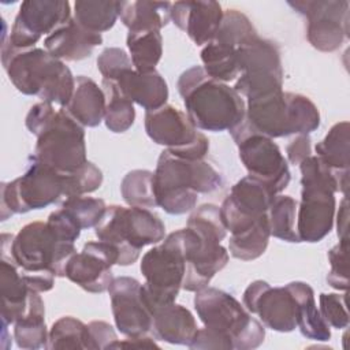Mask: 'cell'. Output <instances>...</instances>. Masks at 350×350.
Segmentation results:
<instances>
[{
    "label": "cell",
    "mask_w": 350,
    "mask_h": 350,
    "mask_svg": "<svg viewBox=\"0 0 350 350\" xmlns=\"http://www.w3.org/2000/svg\"><path fill=\"white\" fill-rule=\"evenodd\" d=\"M198 327L191 312L183 305L171 302L153 310L152 334L154 339L171 345L189 346Z\"/></svg>",
    "instance_id": "obj_25"
},
{
    "label": "cell",
    "mask_w": 350,
    "mask_h": 350,
    "mask_svg": "<svg viewBox=\"0 0 350 350\" xmlns=\"http://www.w3.org/2000/svg\"><path fill=\"white\" fill-rule=\"evenodd\" d=\"M349 239H340L338 245L328 250L331 269L327 275V283L336 290L346 291L349 287Z\"/></svg>",
    "instance_id": "obj_43"
},
{
    "label": "cell",
    "mask_w": 350,
    "mask_h": 350,
    "mask_svg": "<svg viewBox=\"0 0 350 350\" xmlns=\"http://www.w3.org/2000/svg\"><path fill=\"white\" fill-rule=\"evenodd\" d=\"M287 4L306 18V38L317 51L334 52L349 38L347 0H298Z\"/></svg>",
    "instance_id": "obj_16"
},
{
    "label": "cell",
    "mask_w": 350,
    "mask_h": 350,
    "mask_svg": "<svg viewBox=\"0 0 350 350\" xmlns=\"http://www.w3.org/2000/svg\"><path fill=\"white\" fill-rule=\"evenodd\" d=\"M310 137L299 134L294 139L290 141V144L286 148L287 159L291 164H299L302 160H305L308 156L312 154V144Z\"/></svg>",
    "instance_id": "obj_49"
},
{
    "label": "cell",
    "mask_w": 350,
    "mask_h": 350,
    "mask_svg": "<svg viewBox=\"0 0 350 350\" xmlns=\"http://www.w3.org/2000/svg\"><path fill=\"white\" fill-rule=\"evenodd\" d=\"M190 349H224V350H232V343L231 340L215 332L206 327L198 328L193 340L189 345Z\"/></svg>",
    "instance_id": "obj_47"
},
{
    "label": "cell",
    "mask_w": 350,
    "mask_h": 350,
    "mask_svg": "<svg viewBox=\"0 0 350 350\" xmlns=\"http://www.w3.org/2000/svg\"><path fill=\"white\" fill-rule=\"evenodd\" d=\"M145 131L153 142L178 157L200 160L209 150L206 135L198 131L186 112L170 104L154 111H146Z\"/></svg>",
    "instance_id": "obj_15"
},
{
    "label": "cell",
    "mask_w": 350,
    "mask_h": 350,
    "mask_svg": "<svg viewBox=\"0 0 350 350\" xmlns=\"http://www.w3.org/2000/svg\"><path fill=\"white\" fill-rule=\"evenodd\" d=\"M25 124L37 137L30 159L62 174L75 171L88 161L83 126L64 108L56 111L51 103H37L27 112Z\"/></svg>",
    "instance_id": "obj_2"
},
{
    "label": "cell",
    "mask_w": 350,
    "mask_h": 350,
    "mask_svg": "<svg viewBox=\"0 0 350 350\" xmlns=\"http://www.w3.org/2000/svg\"><path fill=\"white\" fill-rule=\"evenodd\" d=\"M301 202L297 208L299 242H320L334 227L335 193L347 196L349 171H335L317 156H308L299 164Z\"/></svg>",
    "instance_id": "obj_3"
},
{
    "label": "cell",
    "mask_w": 350,
    "mask_h": 350,
    "mask_svg": "<svg viewBox=\"0 0 350 350\" xmlns=\"http://www.w3.org/2000/svg\"><path fill=\"white\" fill-rule=\"evenodd\" d=\"M71 18L70 3L66 0H26L21 4L10 36L3 41L12 48H33L42 36H49Z\"/></svg>",
    "instance_id": "obj_17"
},
{
    "label": "cell",
    "mask_w": 350,
    "mask_h": 350,
    "mask_svg": "<svg viewBox=\"0 0 350 350\" xmlns=\"http://www.w3.org/2000/svg\"><path fill=\"white\" fill-rule=\"evenodd\" d=\"M97 68L104 79H116L123 71L134 67L131 59L123 49L109 46L98 55Z\"/></svg>",
    "instance_id": "obj_45"
},
{
    "label": "cell",
    "mask_w": 350,
    "mask_h": 350,
    "mask_svg": "<svg viewBox=\"0 0 350 350\" xmlns=\"http://www.w3.org/2000/svg\"><path fill=\"white\" fill-rule=\"evenodd\" d=\"M92 340V349H111L112 343L118 340L113 327L105 321H92L88 324Z\"/></svg>",
    "instance_id": "obj_48"
},
{
    "label": "cell",
    "mask_w": 350,
    "mask_h": 350,
    "mask_svg": "<svg viewBox=\"0 0 350 350\" xmlns=\"http://www.w3.org/2000/svg\"><path fill=\"white\" fill-rule=\"evenodd\" d=\"M64 109L83 127L98 126L105 115V94L103 88L89 77L78 75L72 96Z\"/></svg>",
    "instance_id": "obj_26"
},
{
    "label": "cell",
    "mask_w": 350,
    "mask_h": 350,
    "mask_svg": "<svg viewBox=\"0 0 350 350\" xmlns=\"http://www.w3.org/2000/svg\"><path fill=\"white\" fill-rule=\"evenodd\" d=\"M1 63L12 85L26 96L64 108L70 101L75 78L71 70L44 48H12L1 41Z\"/></svg>",
    "instance_id": "obj_5"
},
{
    "label": "cell",
    "mask_w": 350,
    "mask_h": 350,
    "mask_svg": "<svg viewBox=\"0 0 350 350\" xmlns=\"http://www.w3.org/2000/svg\"><path fill=\"white\" fill-rule=\"evenodd\" d=\"M297 208L298 202L291 196L276 194L268 208V221L271 237L286 241L299 242L297 234Z\"/></svg>",
    "instance_id": "obj_38"
},
{
    "label": "cell",
    "mask_w": 350,
    "mask_h": 350,
    "mask_svg": "<svg viewBox=\"0 0 350 350\" xmlns=\"http://www.w3.org/2000/svg\"><path fill=\"white\" fill-rule=\"evenodd\" d=\"M101 88L105 94V115L104 122L109 131L124 133L135 120L134 103L120 90L113 79H104Z\"/></svg>",
    "instance_id": "obj_33"
},
{
    "label": "cell",
    "mask_w": 350,
    "mask_h": 350,
    "mask_svg": "<svg viewBox=\"0 0 350 350\" xmlns=\"http://www.w3.org/2000/svg\"><path fill=\"white\" fill-rule=\"evenodd\" d=\"M98 241L112 245L119 254L118 265L134 264L142 247L154 245L165 238V226L148 208L107 206L101 220L94 226Z\"/></svg>",
    "instance_id": "obj_9"
},
{
    "label": "cell",
    "mask_w": 350,
    "mask_h": 350,
    "mask_svg": "<svg viewBox=\"0 0 350 350\" xmlns=\"http://www.w3.org/2000/svg\"><path fill=\"white\" fill-rule=\"evenodd\" d=\"M40 293L31 291L26 312L14 323V338L19 349L37 350L46 347L48 329L45 325V306Z\"/></svg>",
    "instance_id": "obj_29"
},
{
    "label": "cell",
    "mask_w": 350,
    "mask_h": 350,
    "mask_svg": "<svg viewBox=\"0 0 350 350\" xmlns=\"http://www.w3.org/2000/svg\"><path fill=\"white\" fill-rule=\"evenodd\" d=\"M75 253V245L60 241L46 221L29 223L16 235L1 234L0 238V258L14 262L33 287L66 278V265Z\"/></svg>",
    "instance_id": "obj_1"
},
{
    "label": "cell",
    "mask_w": 350,
    "mask_h": 350,
    "mask_svg": "<svg viewBox=\"0 0 350 350\" xmlns=\"http://www.w3.org/2000/svg\"><path fill=\"white\" fill-rule=\"evenodd\" d=\"M241 74L234 89L247 100L283 90V68L278 45L254 37L238 48Z\"/></svg>",
    "instance_id": "obj_14"
},
{
    "label": "cell",
    "mask_w": 350,
    "mask_h": 350,
    "mask_svg": "<svg viewBox=\"0 0 350 350\" xmlns=\"http://www.w3.org/2000/svg\"><path fill=\"white\" fill-rule=\"evenodd\" d=\"M120 90L135 104L146 111H154L167 104L168 86L164 78L154 70L139 72L134 68L123 71L116 79Z\"/></svg>",
    "instance_id": "obj_24"
},
{
    "label": "cell",
    "mask_w": 350,
    "mask_h": 350,
    "mask_svg": "<svg viewBox=\"0 0 350 350\" xmlns=\"http://www.w3.org/2000/svg\"><path fill=\"white\" fill-rule=\"evenodd\" d=\"M176 88L187 116L198 130L230 131L245 119L242 96L227 83L211 78L201 66L183 71Z\"/></svg>",
    "instance_id": "obj_4"
},
{
    "label": "cell",
    "mask_w": 350,
    "mask_h": 350,
    "mask_svg": "<svg viewBox=\"0 0 350 350\" xmlns=\"http://www.w3.org/2000/svg\"><path fill=\"white\" fill-rule=\"evenodd\" d=\"M101 44V34L86 30L74 18H70L64 25L44 38V49L62 62L86 59Z\"/></svg>",
    "instance_id": "obj_23"
},
{
    "label": "cell",
    "mask_w": 350,
    "mask_h": 350,
    "mask_svg": "<svg viewBox=\"0 0 350 350\" xmlns=\"http://www.w3.org/2000/svg\"><path fill=\"white\" fill-rule=\"evenodd\" d=\"M350 124L349 122L335 123L327 135L317 142L316 156L335 171H349L350 156Z\"/></svg>",
    "instance_id": "obj_34"
},
{
    "label": "cell",
    "mask_w": 350,
    "mask_h": 350,
    "mask_svg": "<svg viewBox=\"0 0 350 350\" xmlns=\"http://www.w3.org/2000/svg\"><path fill=\"white\" fill-rule=\"evenodd\" d=\"M223 186L221 174L204 159L189 160L164 149L153 172V187L164 212L183 215L196 208L200 193H212Z\"/></svg>",
    "instance_id": "obj_6"
},
{
    "label": "cell",
    "mask_w": 350,
    "mask_h": 350,
    "mask_svg": "<svg viewBox=\"0 0 350 350\" xmlns=\"http://www.w3.org/2000/svg\"><path fill=\"white\" fill-rule=\"evenodd\" d=\"M271 237L268 215H262L250 228L231 235L228 241L230 254L242 261H252L264 254Z\"/></svg>",
    "instance_id": "obj_35"
},
{
    "label": "cell",
    "mask_w": 350,
    "mask_h": 350,
    "mask_svg": "<svg viewBox=\"0 0 350 350\" xmlns=\"http://www.w3.org/2000/svg\"><path fill=\"white\" fill-rule=\"evenodd\" d=\"M49 350L92 349L89 325L72 316L60 317L49 329L46 347Z\"/></svg>",
    "instance_id": "obj_37"
},
{
    "label": "cell",
    "mask_w": 350,
    "mask_h": 350,
    "mask_svg": "<svg viewBox=\"0 0 350 350\" xmlns=\"http://www.w3.org/2000/svg\"><path fill=\"white\" fill-rule=\"evenodd\" d=\"M294 297L297 306V328L299 332L312 340L327 342L331 338L329 325L323 319L316 306L313 288L305 282H291L286 284Z\"/></svg>",
    "instance_id": "obj_28"
},
{
    "label": "cell",
    "mask_w": 350,
    "mask_h": 350,
    "mask_svg": "<svg viewBox=\"0 0 350 350\" xmlns=\"http://www.w3.org/2000/svg\"><path fill=\"white\" fill-rule=\"evenodd\" d=\"M275 196L265 183L250 175L239 179L219 206L226 230L235 235L250 228L268 212Z\"/></svg>",
    "instance_id": "obj_18"
},
{
    "label": "cell",
    "mask_w": 350,
    "mask_h": 350,
    "mask_svg": "<svg viewBox=\"0 0 350 350\" xmlns=\"http://www.w3.org/2000/svg\"><path fill=\"white\" fill-rule=\"evenodd\" d=\"M118 250L103 241L88 242L82 252L75 253L66 265V278L88 293L108 291L113 275L112 267L118 265Z\"/></svg>",
    "instance_id": "obj_20"
},
{
    "label": "cell",
    "mask_w": 350,
    "mask_h": 350,
    "mask_svg": "<svg viewBox=\"0 0 350 350\" xmlns=\"http://www.w3.org/2000/svg\"><path fill=\"white\" fill-rule=\"evenodd\" d=\"M134 70L154 71L163 55V37L157 30H129L126 38Z\"/></svg>",
    "instance_id": "obj_32"
},
{
    "label": "cell",
    "mask_w": 350,
    "mask_h": 350,
    "mask_svg": "<svg viewBox=\"0 0 350 350\" xmlns=\"http://www.w3.org/2000/svg\"><path fill=\"white\" fill-rule=\"evenodd\" d=\"M249 175L265 183L275 194L283 191L291 179L287 160L272 138L256 131L243 119L230 130Z\"/></svg>",
    "instance_id": "obj_13"
},
{
    "label": "cell",
    "mask_w": 350,
    "mask_h": 350,
    "mask_svg": "<svg viewBox=\"0 0 350 350\" xmlns=\"http://www.w3.org/2000/svg\"><path fill=\"white\" fill-rule=\"evenodd\" d=\"M60 197H64L63 174L30 159V165L22 176L0 186L1 220L15 213L45 208Z\"/></svg>",
    "instance_id": "obj_12"
},
{
    "label": "cell",
    "mask_w": 350,
    "mask_h": 350,
    "mask_svg": "<svg viewBox=\"0 0 350 350\" xmlns=\"http://www.w3.org/2000/svg\"><path fill=\"white\" fill-rule=\"evenodd\" d=\"M242 302L267 328L278 332H291L297 328L295 301L286 286L271 287L264 280H254L243 291Z\"/></svg>",
    "instance_id": "obj_19"
},
{
    "label": "cell",
    "mask_w": 350,
    "mask_h": 350,
    "mask_svg": "<svg viewBox=\"0 0 350 350\" xmlns=\"http://www.w3.org/2000/svg\"><path fill=\"white\" fill-rule=\"evenodd\" d=\"M170 1H120L119 18L129 30L160 31L171 19Z\"/></svg>",
    "instance_id": "obj_30"
},
{
    "label": "cell",
    "mask_w": 350,
    "mask_h": 350,
    "mask_svg": "<svg viewBox=\"0 0 350 350\" xmlns=\"http://www.w3.org/2000/svg\"><path fill=\"white\" fill-rule=\"evenodd\" d=\"M183 231L186 271L182 288L196 293L206 287L230 260L227 249L220 243L227 235L220 217V208L215 204H204L196 208Z\"/></svg>",
    "instance_id": "obj_7"
},
{
    "label": "cell",
    "mask_w": 350,
    "mask_h": 350,
    "mask_svg": "<svg viewBox=\"0 0 350 350\" xmlns=\"http://www.w3.org/2000/svg\"><path fill=\"white\" fill-rule=\"evenodd\" d=\"M153 338L144 335V336H137V338H127L124 340H116L112 343L111 349H118V347H159L157 343L153 340Z\"/></svg>",
    "instance_id": "obj_51"
},
{
    "label": "cell",
    "mask_w": 350,
    "mask_h": 350,
    "mask_svg": "<svg viewBox=\"0 0 350 350\" xmlns=\"http://www.w3.org/2000/svg\"><path fill=\"white\" fill-rule=\"evenodd\" d=\"M194 309L204 327L227 336L235 350H252L264 342V324L224 290L206 286L196 291Z\"/></svg>",
    "instance_id": "obj_10"
},
{
    "label": "cell",
    "mask_w": 350,
    "mask_h": 350,
    "mask_svg": "<svg viewBox=\"0 0 350 350\" xmlns=\"http://www.w3.org/2000/svg\"><path fill=\"white\" fill-rule=\"evenodd\" d=\"M349 198L347 196H343V200L339 204V212L336 216V228H338V237L340 239H349Z\"/></svg>",
    "instance_id": "obj_50"
},
{
    "label": "cell",
    "mask_w": 350,
    "mask_h": 350,
    "mask_svg": "<svg viewBox=\"0 0 350 350\" xmlns=\"http://www.w3.org/2000/svg\"><path fill=\"white\" fill-rule=\"evenodd\" d=\"M201 60L205 72L220 82H230L239 77L238 48L217 40L208 42L201 51Z\"/></svg>",
    "instance_id": "obj_31"
},
{
    "label": "cell",
    "mask_w": 350,
    "mask_h": 350,
    "mask_svg": "<svg viewBox=\"0 0 350 350\" xmlns=\"http://www.w3.org/2000/svg\"><path fill=\"white\" fill-rule=\"evenodd\" d=\"M120 193L129 206H157L153 187V172L149 170H133L127 172L122 179Z\"/></svg>",
    "instance_id": "obj_39"
},
{
    "label": "cell",
    "mask_w": 350,
    "mask_h": 350,
    "mask_svg": "<svg viewBox=\"0 0 350 350\" xmlns=\"http://www.w3.org/2000/svg\"><path fill=\"white\" fill-rule=\"evenodd\" d=\"M60 208H63L83 230L94 227L101 220L107 205L101 198L71 196L62 202Z\"/></svg>",
    "instance_id": "obj_41"
},
{
    "label": "cell",
    "mask_w": 350,
    "mask_h": 350,
    "mask_svg": "<svg viewBox=\"0 0 350 350\" xmlns=\"http://www.w3.org/2000/svg\"><path fill=\"white\" fill-rule=\"evenodd\" d=\"M141 283L130 276L113 278L108 293L115 325L127 338L148 335L153 314L144 301Z\"/></svg>",
    "instance_id": "obj_21"
},
{
    "label": "cell",
    "mask_w": 350,
    "mask_h": 350,
    "mask_svg": "<svg viewBox=\"0 0 350 350\" xmlns=\"http://www.w3.org/2000/svg\"><path fill=\"white\" fill-rule=\"evenodd\" d=\"M139 269L145 278L141 286L144 301L153 310L175 302L186 271V242L183 228L168 234L160 245L148 250Z\"/></svg>",
    "instance_id": "obj_11"
},
{
    "label": "cell",
    "mask_w": 350,
    "mask_h": 350,
    "mask_svg": "<svg viewBox=\"0 0 350 350\" xmlns=\"http://www.w3.org/2000/svg\"><path fill=\"white\" fill-rule=\"evenodd\" d=\"M31 290L23 280L18 267L0 258V295L1 324H14L27 309Z\"/></svg>",
    "instance_id": "obj_27"
},
{
    "label": "cell",
    "mask_w": 350,
    "mask_h": 350,
    "mask_svg": "<svg viewBox=\"0 0 350 350\" xmlns=\"http://www.w3.org/2000/svg\"><path fill=\"white\" fill-rule=\"evenodd\" d=\"M120 1H85L74 3V19L86 30L101 34L113 27L119 18Z\"/></svg>",
    "instance_id": "obj_36"
},
{
    "label": "cell",
    "mask_w": 350,
    "mask_h": 350,
    "mask_svg": "<svg viewBox=\"0 0 350 350\" xmlns=\"http://www.w3.org/2000/svg\"><path fill=\"white\" fill-rule=\"evenodd\" d=\"M320 313L325 323L336 329H343L349 325V313L346 309L345 294L321 293L319 297Z\"/></svg>",
    "instance_id": "obj_44"
},
{
    "label": "cell",
    "mask_w": 350,
    "mask_h": 350,
    "mask_svg": "<svg viewBox=\"0 0 350 350\" xmlns=\"http://www.w3.org/2000/svg\"><path fill=\"white\" fill-rule=\"evenodd\" d=\"M223 8L217 1L186 0L171 5V21L197 45L211 42L221 23Z\"/></svg>",
    "instance_id": "obj_22"
},
{
    "label": "cell",
    "mask_w": 350,
    "mask_h": 350,
    "mask_svg": "<svg viewBox=\"0 0 350 350\" xmlns=\"http://www.w3.org/2000/svg\"><path fill=\"white\" fill-rule=\"evenodd\" d=\"M245 119L252 129L272 139L309 135L320 126V112L309 97L283 90L247 100Z\"/></svg>",
    "instance_id": "obj_8"
},
{
    "label": "cell",
    "mask_w": 350,
    "mask_h": 350,
    "mask_svg": "<svg viewBox=\"0 0 350 350\" xmlns=\"http://www.w3.org/2000/svg\"><path fill=\"white\" fill-rule=\"evenodd\" d=\"M257 36V30L243 12L238 10H227L223 14L221 23L213 40L239 48Z\"/></svg>",
    "instance_id": "obj_40"
},
{
    "label": "cell",
    "mask_w": 350,
    "mask_h": 350,
    "mask_svg": "<svg viewBox=\"0 0 350 350\" xmlns=\"http://www.w3.org/2000/svg\"><path fill=\"white\" fill-rule=\"evenodd\" d=\"M64 197L83 196L96 191L103 183L101 170L90 161H86L75 171L64 172Z\"/></svg>",
    "instance_id": "obj_42"
},
{
    "label": "cell",
    "mask_w": 350,
    "mask_h": 350,
    "mask_svg": "<svg viewBox=\"0 0 350 350\" xmlns=\"http://www.w3.org/2000/svg\"><path fill=\"white\" fill-rule=\"evenodd\" d=\"M46 224L53 231V234L63 242L74 243L79 238L82 231L79 224L63 208L52 212L48 216Z\"/></svg>",
    "instance_id": "obj_46"
}]
</instances>
